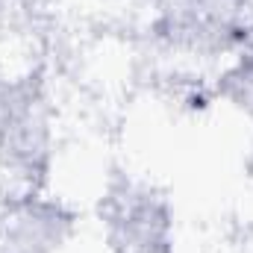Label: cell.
<instances>
[{
  "label": "cell",
  "mask_w": 253,
  "mask_h": 253,
  "mask_svg": "<svg viewBox=\"0 0 253 253\" xmlns=\"http://www.w3.org/2000/svg\"><path fill=\"white\" fill-rule=\"evenodd\" d=\"M47 109L36 83H0V159L18 177H36L47 162Z\"/></svg>",
  "instance_id": "obj_1"
},
{
  "label": "cell",
  "mask_w": 253,
  "mask_h": 253,
  "mask_svg": "<svg viewBox=\"0 0 253 253\" xmlns=\"http://www.w3.org/2000/svg\"><path fill=\"white\" fill-rule=\"evenodd\" d=\"M109 221H112V242L124 253H168L171 215L159 197L147 191L124 194L118 197Z\"/></svg>",
  "instance_id": "obj_2"
},
{
  "label": "cell",
  "mask_w": 253,
  "mask_h": 253,
  "mask_svg": "<svg viewBox=\"0 0 253 253\" xmlns=\"http://www.w3.org/2000/svg\"><path fill=\"white\" fill-rule=\"evenodd\" d=\"M71 218L59 206L24 197L3 218L0 253H50L68 236Z\"/></svg>",
  "instance_id": "obj_3"
},
{
  "label": "cell",
  "mask_w": 253,
  "mask_h": 253,
  "mask_svg": "<svg viewBox=\"0 0 253 253\" xmlns=\"http://www.w3.org/2000/svg\"><path fill=\"white\" fill-rule=\"evenodd\" d=\"M227 85H230V97L253 112V53H248V59L242 56L239 68L230 71Z\"/></svg>",
  "instance_id": "obj_4"
}]
</instances>
